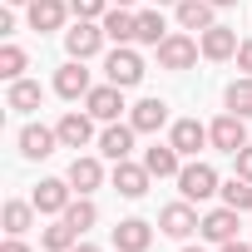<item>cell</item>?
<instances>
[{
	"mask_svg": "<svg viewBox=\"0 0 252 252\" xmlns=\"http://www.w3.org/2000/svg\"><path fill=\"white\" fill-rule=\"evenodd\" d=\"M0 252H30V247H25L20 237H10V242H5V247H0Z\"/></svg>",
	"mask_w": 252,
	"mask_h": 252,
	"instance_id": "36",
	"label": "cell"
},
{
	"mask_svg": "<svg viewBox=\"0 0 252 252\" xmlns=\"http://www.w3.org/2000/svg\"><path fill=\"white\" fill-rule=\"evenodd\" d=\"M55 144H60V134L45 129V124H25V129H20V154L25 158H50Z\"/></svg>",
	"mask_w": 252,
	"mask_h": 252,
	"instance_id": "18",
	"label": "cell"
},
{
	"mask_svg": "<svg viewBox=\"0 0 252 252\" xmlns=\"http://www.w3.org/2000/svg\"><path fill=\"white\" fill-rule=\"evenodd\" d=\"M149 242H154V227H149L144 218H124V222L114 227V247H119V252H149Z\"/></svg>",
	"mask_w": 252,
	"mask_h": 252,
	"instance_id": "14",
	"label": "cell"
},
{
	"mask_svg": "<svg viewBox=\"0 0 252 252\" xmlns=\"http://www.w3.org/2000/svg\"><path fill=\"white\" fill-rule=\"evenodd\" d=\"M168 144H173L183 158H193V154H198L203 144H213V139H208V129H203L198 119H178L173 129H168Z\"/></svg>",
	"mask_w": 252,
	"mask_h": 252,
	"instance_id": "15",
	"label": "cell"
},
{
	"mask_svg": "<svg viewBox=\"0 0 252 252\" xmlns=\"http://www.w3.org/2000/svg\"><path fill=\"white\" fill-rule=\"evenodd\" d=\"M198 55H203V45H198L193 35H168V40L158 45V64H163V69H188Z\"/></svg>",
	"mask_w": 252,
	"mask_h": 252,
	"instance_id": "9",
	"label": "cell"
},
{
	"mask_svg": "<svg viewBox=\"0 0 252 252\" xmlns=\"http://www.w3.org/2000/svg\"><path fill=\"white\" fill-rule=\"evenodd\" d=\"M129 124H134L139 134H158L163 124H168V104H163V99H139V104L129 109Z\"/></svg>",
	"mask_w": 252,
	"mask_h": 252,
	"instance_id": "17",
	"label": "cell"
},
{
	"mask_svg": "<svg viewBox=\"0 0 252 252\" xmlns=\"http://www.w3.org/2000/svg\"><path fill=\"white\" fill-rule=\"evenodd\" d=\"M203 227V218L193 213V203L183 198V203H168L163 213H158V232H168V237H193Z\"/></svg>",
	"mask_w": 252,
	"mask_h": 252,
	"instance_id": "6",
	"label": "cell"
},
{
	"mask_svg": "<svg viewBox=\"0 0 252 252\" xmlns=\"http://www.w3.org/2000/svg\"><path fill=\"white\" fill-rule=\"evenodd\" d=\"M84 109H89L99 124H114L129 104H124V89H119V84H94V89L84 94Z\"/></svg>",
	"mask_w": 252,
	"mask_h": 252,
	"instance_id": "4",
	"label": "cell"
},
{
	"mask_svg": "<svg viewBox=\"0 0 252 252\" xmlns=\"http://www.w3.org/2000/svg\"><path fill=\"white\" fill-rule=\"evenodd\" d=\"M237 218H242V213L222 203V208L203 213V227H198V232H203L208 242H218V247H222V242H232V237H237Z\"/></svg>",
	"mask_w": 252,
	"mask_h": 252,
	"instance_id": "11",
	"label": "cell"
},
{
	"mask_svg": "<svg viewBox=\"0 0 252 252\" xmlns=\"http://www.w3.org/2000/svg\"><path fill=\"white\" fill-rule=\"evenodd\" d=\"M222 99H227V114H242V119H247V114H252V74H237Z\"/></svg>",
	"mask_w": 252,
	"mask_h": 252,
	"instance_id": "27",
	"label": "cell"
},
{
	"mask_svg": "<svg viewBox=\"0 0 252 252\" xmlns=\"http://www.w3.org/2000/svg\"><path fill=\"white\" fill-rule=\"evenodd\" d=\"M94 84H89V69H84V60H69L60 74H55V94L60 99H84Z\"/></svg>",
	"mask_w": 252,
	"mask_h": 252,
	"instance_id": "16",
	"label": "cell"
},
{
	"mask_svg": "<svg viewBox=\"0 0 252 252\" xmlns=\"http://www.w3.org/2000/svg\"><path fill=\"white\" fill-rule=\"evenodd\" d=\"M218 252H252V247H247V242H237V237H232V242H222V247H218Z\"/></svg>",
	"mask_w": 252,
	"mask_h": 252,
	"instance_id": "35",
	"label": "cell"
},
{
	"mask_svg": "<svg viewBox=\"0 0 252 252\" xmlns=\"http://www.w3.org/2000/svg\"><path fill=\"white\" fill-rule=\"evenodd\" d=\"M55 134H60V149H84V144L94 139V114H89V109H84V114L69 109V114L55 124Z\"/></svg>",
	"mask_w": 252,
	"mask_h": 252,
	"instance_id": "7",
	"label": "cell"
},
{
	"mask_svg": "<svg viewBox=\"0 0 252 252\" xmlns=\"http://www.w3.org/2000/svg\"><path fill=\"white\" fill-rule=\"evenodd\" d=\"M198 45H203V60H232L242 40H237V30L213 25V30H203V40H198Z\"/></svg>",
	"mask_w": 252,
	"mask_h": 252,
	"instance_id": "19",
	"label": "cell"
},
{
	"mask_svg": "<svg viewBox=\"0 0 252 252\" xmlns=\"http://www.w3.org/2000/svg\"><path fill=\"white\" fill-rule=\"evenodd\" d=\"M74 247H79V232H74L64 218L45 227V252H74Z\"/></svg>",
	"mask_w": 252,
	"mask_h": 252,
	"instance_id": "29",
	"label": "cell"
},
{
	"mask_svg": "<svg viewBox=\"0 0 252 252\" xmlns=\"http://www.w3.org/2000/svg\"><path fill=\"white\" fill-rule=\"evenodd\" d=\"M64 222H69V227H74V232H89V227H94V222H99V208H94V203H89V198H84V193H79V198H74V203H69V208H64Z\"/></svg>",
	"mask_w": 252,
	"mask_h": 252,
	"instance_id": "28",
	"label": "cell"
},
{
	"mask_svg": "<svg viewBox=\"0 0 252 252\" xmlns=\"http://www.w3.org/2000/svg\"><path fill=\"white\" fill-rule=\"evenodd\" d=\"M99 25H104V35H109L114 45H129V40H139V15H134L129 5H109Z\"/></svg>",
	"mask_w": 252,
	"mask_h": 252,
	"instance_id": "12",
	"label": "cell"
},
{
	"mask_svg": "<svg viewBox=\"0 0 252 252\" xmlns=\"http://www.w3.org/2000/svg\"><path fill=\"white\" fill-rule=\"evenodd\" d=\"M149 183H154V173H149L144 163H129V158H119V163H114V188H119L124 198H144Z\"/></svg>",
	"mask_w": 252,
	"mask_h": 252,
	"instance_id": "13",
	"label": "cell"
},
{
	"mask_svg": "<svg viewBox=\"0 0 252 252\" xmlns=\"http://www.w3.org/2000/svg\"><path fill=\"white\" fill-rule=\"evenodd\" d=\"M154 5H178V0H154Z\"/></svg>",
	"mask_w": 252,
	"mask_h": 252,
	"instance_id": "40",
	"label": "cell"
},
{
	"mask_svg": "<svg viewBox=\"0 0 252 252\" xmlns=\"http://www.w3.org/2000/svg\"><path fill=\"white\" fill-rule=\"evenodd\" d=\"M178 193L188 198V203H208L213 193H222V183H218V168L213 163H183L178 168Z\"/></svg>",
	"mask_w": 252,
	"mask_h": 252,
	"instance_id": "1",
	"label": "cell"
},
{
	"mask_svg": "<svg viewBox=\"0 0 252 252\" xmlns=\"http://www.w3.org/2000/svg\"><path fill=\"white\" fill-rule=\"evenodd\" d=\"M5 5H30V0H5Z\"/></svg>",
	"mask_w": 252,
	"mask_h": 252,
	"instance_id": "39",
	"label": "cell"
},
{
	"mask_svg": "<svg viewBox=\"0 0 252 252\" xmlns=\"http://www.w3.org/2000/svg\"><path fill=\"white\" fill-rule=\"evenodd\" d=\"M232 158H237V178H247V183H252V144H242Z\"/></svg>",
	"mask_w": 252,
	"mask_h": 252,
	"instance_id": "33",
	"label": "cell"
},
{
	"mask_svg": "<svg viewBox=\"0 0 252 252\" xmlns=\"http://www.w3.org/2000/svg\"><path fill=\"white\" fill-rule=\"evenodd\" d=\"M144 168H149L154 178H178V168H183V154H178L173 144H154V149L144 154Z\"/></svg>",
	"mask_w": 252,
	"mask_h": 252,
	"instance_id": "20",
	"label": "cell"
},
{
	"mask_svg": "<svg viewBox=\"0 0 252 252\" xmlns=\"http://www.w3.org/2000/svg\"><path fill=\"white\" fill-rule=\"evenodd\" d=\"M237 69H247V74H252V40H242V45H237Z\"/></svg>",
	"mask_w": 252,
	"mask_h": 252,
	"instance_id": "34",
	"label": "cell"
},
{
	"mask_svg": "<svg viewBox=\"0 0 252 252\" xmlns=\"http://www.w3.org/2000/svg\"><path fill=\"white\" fill-rule=\"evenodd\" d=\"M69 193H74V183H69V178H40V188H35V198H30V203H35L40 213H50V218H64V208L74 203Z\"/></svg>",
	"mask_w": 252,
	"mask_h": 252,
	"instance_id": "5",
	"label": "cell"
},
{
	"mask_svg": "<svg viewBox=\"0 0 252 252\" xmlns=\"http://www.w3.org/2000/svg\"><path fill=\"white\" fill-rule=\"evenodd\" d=\"M69 183H74V193H94L99 183H104V168H99V158H89V154H74V163H69V173H64Z\"/></svg>",
	"mask_w": 252,
	"mask_h": 252,
	"instance_id": "21",
	"label": "cell"
},
{
	"mask_svg": "<svg viewBox=\"0 0 252 252\" xmlns=\"http://www.w3.org/2000/svg\"><path fill=\"white\" fill-rule=\"evenodd\" d=\"M208 139H213V149L237 154V149L247 144V124H242V114H222V119H213V124H208Z\"/></svg>",
	"mask_w": 252,
	"mask_h": 252,
	"instance_id": "8",
	"label": "cell"
},
{
	"mask_svg": "<svg viewBox=\"0 0 252 252\" xmlns=\"http://www.w3.org/2000/svg\"><path fill=\"white\" fill-rule=\"evenodd\" d=\"M173 10H178V25H183V30H198V35H203V30L218 25V20H213L218 5H208V0H178Z\"/></svg>",
	"mask_w": 252,
	"mask_h": 252,
	"instance_id": "23",
	"label": "cell"
},
{
	"mask_svg": "<svg viewBox=\"0 0 252 252\" xmlns=\"http://www.w3.org/2000/svg\"><path fill=\"white\" fill-rule=\"evenodd\" d=\"M222 203H227V208H237V213H247V208H252V183L232 173V178L222 183Z\"/></svg>",
	"mask_w": 252,
	"mask_h": 252,
	"instance_id": "30",
	"label": "cell"
},
{
	"mask_svg": "<svg viewBox=\"0 0 252 252\" xmlns=\"http://www.w3.org/2000/svg\"><path fill=\"white\" fill-rule=\"evenodd\" d=\"M134 134H139L134 124H119V119L104 124V134H99V154L114 158V163H119V158H129V154H134Z\"/></svg>",
	"mask_w": 252,
	"mask_h": 252,
	"instance_id": "10",
	"label": "cell"
},
{
	"mask_svg": "<svg viewBox=\"0 0 252 252\" xmlns=\"http://www.w3.org/2000/svg\"><path fill=\"white\" fill-rule=\"evenodd\" d=\"M183 252H208V247H183Z\"/></svg>",
	"mask_w": 252,
	"mask_h": 252,
	"instance_id": "41",
	"label": "cell"
},
{
	"mask_svg": "<svg viewBox=\"0 0 252 252\" xmlns=\"http://www.w3.org/2000/svg\"><path fill=\"white\" fill-rule=\"evenodd\" d=\"M74 252H99V247H94V242H79V247H74Z\"/></svg>",
	"mask_w": 252,
	"mask_h": 252,
	"instance_id": "37",
	"label": "cell"
},
{
	"mask_svg": "<svg viewBox=\"0 0 252 252\" xmlns=\"http://www.w3.org/2000/svg\"><path fill=\"white\" fill-rule=\"evenodd\" d=\"M104 25L99 20H79L74 30H64V50H69V60H94L99 50H104Z\"/></svg>",
	"mask_w": 252,
	"mask_h": 252,
	"instance_id": "3",
	"label": "cell"
},
{
	"mask_svg": "<svg viewBox=\"0 0 252 252\" xmlns=\"http://www.w3.org/2000/svg\"><path fill=\"white\" fill-rule=\"evenodd\" d=\"M109 5H114V0H69V10H74L79 20H104Z\"/></svg>",
	"mask_w": 252,
	"mask_h": 252,
	"instance_id": "32",
	"label": "cell"
},
{
	"mask_svg": "<svg viewBox=\"0 0 252 252\" xmlns=\"http://www.w3.org/2000/svg\"><path fill=\"white\" fill-rule=\"evenodd\" d=\"M25 50L20 45H0V79H25Z\"/></svg>",
	"mask_w": 252,
	"mask_h": 252,
	"instance_id": "31",
	"label": "cell"
},
{
	"mask_svg": "<svg viewBox=\"0 0 252 252\" xmlns=\"http://www.w3.org/2000/svg\"><path fill=\"white\" fill-rule=\"evenodd\" d=\"M114 5H134V0H114Z\"/></svg>",
	"mask_w": 252,
	"mask_h": 252,
	"instance_id": "42",
	"label": "cell"
},
{
	"mask_svg": "<svg viewBox=\"0 0 252 252\" xmlns=\"http://www.w3.org/2000/svg\"><path fill=\"white\" fill-rule=\"evenodd\" d=\"M208 5H218V10H222V5H237V0H208Z\"/></svg>",
	"mask_w": 252,
	"mask_h": 252,
	"instance_id": "38",
	"label": "cell"
},
{
	"mask_svg": "<svg viewBox=\"0 0 252 252\" xmlns=\"http://www.w3.org/2000/svg\"><path fill=\"white\" fill-rule=\"evenodd\" d=\"M64 15H69V5L64 0H30V30H60L64 25Z\"/></svg>",
	"mask_w": 252,
	"mask_h": 252,
	"instance_id": "22",
	"label": "cell"
},
{
	"mask_svg": "<svg viewBox=\"0 0 252 252\" xmlns=\"http://www.w3.org/2000/svg\"><path fill=\"white\" fill-rule=\"evenodd\" d=\"M5 104H10V109H20V114L40 109V84H35V79H10V94H5Z\"/></svg>",
	"mask_w": 252,
	"mask_h": 252,
	"instance_id": "26",
	"label": "cell"
},
{
	"mask_svg": "<svg viewBox=\"0 0 252 252\" xmlns=\"http://www.w3.org/2000/svg\"><path fill=\"white\" fill-rule=\"evenodd\" d=\"M35 213H40L35 203L10 198V203H5V213H0V222H5V232H10V237H20V232H30V227H35Z\"/></svg>",
	"mask_w": 252,
	"mask_h": 252,
	"instance_id": "24",
	"label": "cell"
},
{
	"mask_svg": "<svg viewBox=\"0 0 252 252\" xmlns=\"http://www.w3.org/2000/svg\"><path fill=\"white\" fill-rule=\"evenodd\" d=\"M163 40H168V25H163V10L154 5V10L139 15V45H154V50H158Z\"/></svg>",
	"mask_w": 252,
	"mask_h": 252,
	"instance_id": "25",
	"label": "cell"
},
{
	"mask_svg": "<svg viewBox=\"0 0 252 252\" xmlns=\"http://www.w3.org/2000/svg\"><path fill=\"white\" fill-rule=\"evenodd\" d=\"M104 74H109V84H119V89H134V84L144 79V60H139V50L114 45V55L104 60Z\"/></svg>",
	"mask_w": 252,
	"mask_h": 252,
	"instance_id": "2",
	"label": "cell"
}]
</instances>
